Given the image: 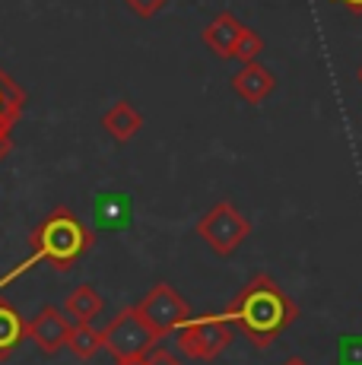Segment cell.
Returning <instances> with one entry per match:
<instances>
[{"instance_id": "1", "label": "cell", "mask_w": 362, "mask_h": 365, "mask_svg": "<svg viewBox=\"0 0 362 365\" xmlns=\"http://www.w3.org/2000/svg\"><path fill=\"white\" fill-rule=\"evenodd\" d=\"M226 318L239 327L257 349H267L292 321L299 318V308L267 273H254L235 299L226 305Z\"/></svg>"}, {"instance_id": "2", "label": "cell", "mask_w": 362, "mask_h": 365, "mask_svg": "<svg viewBox=\"0 0 362 365\" xmlns=\"http://www.w3.org/2000/svg\"><path fill=\"white\" fill-rule=\"evenodd\" d=\"M93 245H95V235L89 232V226H83L71 213V207H54L51 213L32 229V235H29L32 255L26 257L23 264L13 267L6 277H0V289L16 283L26 270H32V267H38V264H51L54 270H71L76 261H83V257L93 251Z\"/></svg>"}, {"instance_id": "3", "label": "cell", "mask_w": 362, "mask_h": 365, "mask_svg": "<svg viewBox=\"0 0 362 365\" xmlns=\"http://www.w3.org/2000/svg\"><path fill=\"white\" fill-rule=\"evenodd\" d=\"M102 336H105V349L118 365H140L159 340V336L152 334V327L146 324V318L137 312V305L121 308V312L108 321Z\"/></svg>"}, {"instance_id": "4", "label": "cell", "mask_w": 362, "mask_h": 365, "mask_svg": "<svg viewBox=\"0 0 362 365\" xmlns=\"http://www.w3.org/2000/svg\"><path fill=\"white\" fill-rule=\"evenodd\" d=\"M252 232V222L239 213L232 200H219L204 220L197 222V235L210 245V251H217L219 257H229L232 251H239V245Z\"/></svg>"}, {"instance_id": "5", "label": "cell", "mask_w": 362, "mask_h": 365, "mask_svg": "<svg viewBox=\"0 0 362 365\" xmlns=\"http://www.w3.org/2000/svg\"><path fill=\"white\" fill-rule=\"evenodd\" d=\"M232 343V321L226 314H207V318L187 321L178 331V349L191 359H217Z\"/></svg>"}, {"instance_id": "6", "label": "cell", "mask_w": 362, "mask_h": 365, "mask_svg": "<svg viewBox=\"0 0 362 365\" xmlns=\"http://www.w3.org/2000/svg\"><path fill=\"white\" fill-rule=\"evenodd\" d=\"M137 312L146 318V324L152 327V334L162 340L169 336L175 327L187 324L191 321V305H187L185 296H178L169 283H156L146 296L137 302Z\"/></svg>"}, {"instance_id": "7", "label": "cell", "mask_w": 362, "mask_h": 365, "mask_svg": "<svg viewBox=\"0 0 362 365\" xmlns=\"http://www.w3.org/2000/svg\"><path fill=\"white\" fill-rule=\"evenodd\" d=\"M71 318H67L61 308L54 305H45L36 318L26 324V334L36 340V346L41 349L45 356H54L67 346V336H71Z\"/></svg>"}, {"instance_id": "8", "label": "cell", "mask_w": 362, "mask_h": 365, "mask_svg": "<svg viewBox=\"0 0 362 365\" xmlns=\"http://www.w3.org/2000/svg\"><path fill=\"white\" fill-rule=\"evenodd\" d=\"M102 128H105V133H111L115 143H130V140L143 130V115L128 99H118L105 115H102Z\"/></svg>"}, {"instance_id": "9", "label": "cell", "mask_w": 362, "mask_h": 365, "mask_svg": "<svg viewBox=\"0 0 362 365\" xmlns=\"http://www.w3.org/2000/svg\"><path fill=\"white\" fill-rule=\"evenodd\" d=\"M274 86H276L274 73H270L267 67H261L257 61H252V64H245V67L239 70V73L232 76V89H235V93H239L248 105L264 102L270 93H274Z\"/></svg>"}, {"instance_id": "10", "label": "cell", "mask_w": 362, "mask_h": 365, "mask_svg": "<svg viewBox=\"0 0 362 365\" xmlns=\"http://www.w3.org/2000/svg\"><path fill=\"white\" fill-rule=\"evenodd\" d=\"M130 220H134V203H130L128 194H99L95 197V222L108 232H118V229H128Z\"/></svg>"}, {"instance_id": "11", "label": "cell", "mask_w": 362, "mask_h": 365, "mask_svg": "<svg viewBox=\"0 0 362 365\" xmlns=\"http://www.w3.org/2000/svg\"><path fill=\"white\" fill-rule=\"evenodd\" d=\"M239 32H242V23L232 16V13H217L213 23H207L204 29V45L210 48L217 58H232V48L239 41Z\"/></svg>"}, {"instance_id": "12", "label": "cell", "mask_w": 362, "mask_h": 365, "mask_svg": "<svg viewBox=\"0 0 362 365\" xmlns=\"http://www.w3.org/2000/svg\"><path fill=\"white\" fill-rule=\"evenodd\" d=\"M26 99H29V96H26V89L19 86V83L13 80L4 67H0V130L13 133L16 121L23 118Z\"/></svg>"}, {"instance_id": "13", "label": "cell", "mask_w": 362, "mask_h": 365, "mask_svg": "<svg viewBox=\"0 0 362 365\" xmlns=\"http://www.w3.org/2000/svg\"><path fill=\"white\" fill-rule=\"evenodd\" d=\"M26 336H29L26 334V321L19 318V312L10 302L0 299V362L10 359Z\"/></svg>"}, {"instance_id": "14", "label": "cell", "mask_w": 362, "mask_h": 365, "mask_svg": "<svg viewBox=\"0 0 362 365\" xmlns=\"http://www.w3.org/2000/svg\"><path fill=\"white\" fill-rule=\"evenodd\" d=\"M99 312H102V296L89 283L76 286L71 296L64 299V314L73 324H86V321H93Z\"/></svg>"}, {"instance_id": "15", "label": "cell", "mask_w": 362, "mask_h": 365, "mask_svg": "<svg viewBox=\"0 0 362 365\" xmlns=\"http://www.w3.org/2000/svg\"><path fill=\"white\" fill-rule=\"evenodd\" d=\"M105 346V336H102L99 327H93L86 321V324H73L71 327V336H67V349L76 356V359H93L99 349Z\"/></svg>"}, {"instance_id": "16", "label": "cell", "mask_w": 362, "mask_h": 365, "mask_svg": "<svg viewBox=\"0 0 362 365\" xmlns=\"http://www.w3.org/2000/svg\"><path fill=\"white\" fill-rule=\"evenodd\" d=\"M261 51H264V38L254 29H245V26H242L239 41H235V48H232V58L242 61V64H252V61H257Z\"/></svg>"}, {"instance_id": "17", "label": "cell", "mask_w": 362, "mask_h": 365, "mask_svg": "<svg viewBox=\"0 0 362 365\" xmlns=\"http://www.w3.org/2000/svg\"><path fill=\"white\" fill-rule=\"evenodd\" d=\"M337 365H362V334L337 336Z\"/></svg>"}, {"instance_id": "18", "label": "cell", "mask_w": 362, "mask_h": 365, "mask_svg": "<svg viewBox=\"0 0 362 365\" xmlns=\"http://www.w3.org/2000/svg\"><path fill=\"white\" fill-rule=\"evenodd\" d=\"M124 4H128V10L137 13L140 19H152L165 4H169V0H124Z\"/></svg>"}, {"instance_id": "19", "label": "cell", "mask_w": 362, "mask_h": 365, "mask_svg": "<svg viewBox=\"0 0 362 365\" xmlns=\"http://www.w3.org/2000/svg\"><path fill=\"white\" fill-rule=\"evenodd\" d=\"M140 365H181V362L169 353V349H150V356H146Z\"/></svg>"}, {"instance_id": "20", "label": "cell", "mask_w": 362, "mask_h": 365, "mask_svg": "<svg viewBox=\"0 0 362 365\" xmlns=\"http://www.w3.org/2000/svg\"><path fill=\"white\" fill-rule=\"evenodd\" d=\"M10 150H13V133L0 130V163H4V159L10 156Z\"/></svg>"}, {"instance_id": "21", "label": "cell", "mask_w": 362, "mask_h": 365, "mask_svg": "<svg viewBox=\"0 0 362 365\" xmlns=\"http://www.w3.org/2000/svg\"><path fill=\"white\" fill-rule=\"evenodd\" d=\"M337 4H343L350 13H356V16H362V0H337Z\"/></svg>"}, {"instance_id": "22", "label": "cell", "mask_w": 362, "mask_h": 365, "mask_svg": "<svg viewBox=\"0 0 362 365\" xmlns=\"http://www.w3.org/2000/svg\"><path fill=\"white\" fill-rule=\"evenodd\" d=\"M283 365H309V362H302V359H299V356H292V359H286Z\"/></svg>"}, {"instance_id": "23", "label": "cell", "mask_w": 362, "mask_h": 365, "mask_svg": "<svg viewBox=\"0 0 362 365\" xmlns=\"http://www.w3.org/2000/svg\"><path fill=\"white\" fill-rule=\"evenodd\" d=\"M359 83H362V67H359Z\"/></svg>"}]
</instances>
